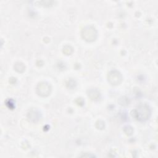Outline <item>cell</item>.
Masks as SVG:
<instances>
[{"mask_svg": "<svg viewBox=\"0 0 158 158\" xmlns=\"http://www.w3.org/2000/svg\"><path fill=\"white\" fill-rule=\"evenodd\" d=\"M151 115V110L146 104H141L138 106L133 112V116L139 121L147 120Z\"/></svg>", "mask_w": 158, "mask_h": 158, "instance_id": "1", "label": "cell"}, {"mask_svg": "<svg viewBox=\"0 0 158 158\" xmlns=\"http://www.w3.org/2000/svg\"><path fill=\"white\" fill-rule=\"evenodd\" d=\"M36 91L38 95L43 97L48 96L51 93V86L46 82H41L38 84Z\"/></svg>", "mask_w": 158, "mask_h": 158, "instance_id": "4", "label": "cell"}, {"mask_svg": "<svg viewBox=\"0 0 158 158\" xmlns=\"http://www.w3.org/2000/svg\"><path fill=\"white\" fill-rule=\"evenodd\" d=\"M14 69L19 72H22L25 70V65L21 62H17L14 65Z\"/></svg>", "mask_w": 158, "mask_h": 158, "instance_id": "7", "label": "cell"}, {"mask_svg": "<svg viewBox=\"0 0 158 158\" xmlns=\"http://www.w3.org/2000/svg\"><path fill=\"white\" fill-rule=\"evenodd\" d=\"M122 77L121 73L117 70H112L108 74V81L113 85H116L122 81Z\"/></svg>", "mask_w": 158, "mask_h": 158, "instance_id": "3", "label": "cell"}, {"mask_svg": "<svg viewBox=\"0 0 158 158\" xmlns=\"http://www.w3.org/2000/svg\"><path fill=\"white\" fill-rule=\"evenodd\" d=\"M88 96L93 100L98 99L99 97V93L96 89H90L88 93Z\"/></svg>", "mask_w": 158, "mask_h": 158, "instance_id": "5", "label": "cell"}, {"mask_svg": "<svg viewBox=\"0 0 158 158\" xmlns=\"http://www.w3.org/2000/svg\"><path fill=\"white\" fill-rule=\"evenodd\" d=\"M81 36L85 41L91 42L96 40L97 37V31L94 27L91 26H87L83 29L81 31Z\"/></svg>", "mask_w": 158, "mask_h": 158, "instance_id": "2", "label": "cell"}, {"mask_svg": "<svg viewBox=\"0 0 158 158\" xmlns=\"http://www.w3.org/2000/svg\"><path fill=\"white\" fill-rule=\"evenodd\" d=\"M29 115V118L30 120H33V122H36V120H39V113L35 111L32 110L28 114Z\"/></svg>", "mask_w": 158, "mask_h": 158, "instance_id": "6", "label": "cell"}]
</instances>
